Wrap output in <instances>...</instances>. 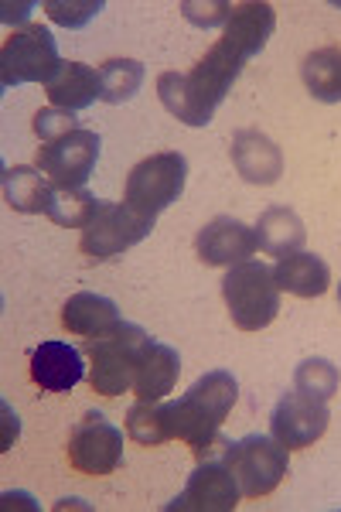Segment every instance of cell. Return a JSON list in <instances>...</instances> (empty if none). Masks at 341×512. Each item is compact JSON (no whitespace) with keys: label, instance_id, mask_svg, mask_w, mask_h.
Segmentation results:
<instances>
[{"label":"cell","instance_id":"6da1fadb","mask_svg":"<svg viewBox=\"0 0 341 512\" xmlns=\"http://www.w3.org/2000/svg\"><path fill=\"white\" fill-rule=\"evenodd\" d=\"M277 28V11L270 4H246L232 7V18L222 28V38L205 52V59L191 72H164L157 79V96L164 110L178 117L185 127H209L219 103L226 99L232 82L239 79L243 65L260 55Z\"/></svg>","mask_w":341,"mask_h":512},{"label":"cell","instance_id":"7a4b0ae2","mask_svg":"<svg viewBox=\"0 0 341 512\" xmlns=\"http://www.w3.org/2000/svg\"><path fill=\"white\" fill-rule=\"evenodd\" d=\"M236 396H239V383L232 373H226V369L205 373L181 400L164 403V407H168L171 437L174 441H185L191 454H195L198 461H205L212 444L219 441L222 420L236 407Z\"/></svg>","mask_w":341,"mask_h":512},{"label":"cell","instance_id":"3957f363","mask_svg":"<svg viewBox=\"0 0 341 512\" xmlns=\"http://www.w3.org/2000/svg\"><path fill=\"white\" fill-rule=\"evenodd\" d=\"M147 345H151V335L140 325H130V321H120L113 332L89 338L86 355L93 390L99 396H120L133 390V376H137Z\"/></svg>","mask_w":341,"mask_h":512},{"label":"cell","instance_id":"277c9868","mask_svg":"<svg viewBox=\"0 0 341 512\" xmlns=\"http://www.w3.org/2000/svg\"><path fill=\"white\" fill-rule=\"evenodd\" d=\"M222 297L239 332H263L280 315V287L273 280V270L260 260L229 267L222 280Z\"/></svg>","mask_w":341,"mask_h":512},{"label":"cell","instance_id":"5b68a950","mask_svg":"<svg viewBox=\"0 0 341 512\" xmlns=\"http://www.w3.org/2000/svg\"><path fill=\"white\" fill-rule=\"evenodd\" d=\"M222 461L236 475L246 499H260V495H270L287 478L290 451L273 434H249L243 441H229Z\"/></svg>","mask_w":341,"mask_h":512},{"label":"cell","instance_id":"8992f818","mask_svg":"<svg viewBox=\"0 0 341 512\" xmlns=\"http://www.w3.org/2000/svg\"><path fill=\"white\" fill-rule=\"evenodd\" d=\"M185 181H188L185 154H178V151L151 154V158H144L127 175V195H123V202H127L133 212H140V216L157 219L168 205H174L181 198Z\"/></svg>","mask_w":341,"mask_h":512},{"label":"cell","instance_id":"52a82bcc","mask_svg":"<svg viewBox=\"0 0 341 512\" xmlns=\"http://www.w3.org/2000/svg\"><path fill=\"white\" fill-rule=\"evenodd\" d=\"M58 45L52 31L41 24H28V28L14 31L0 48V86L11 89L21 82H48L58 72Z\"/></svg>","mask_w":341,"mask_h":512},{"label":"cell","instance_id":"ba28073f","mask_svg":"<svg viewBox=\"0 0 341 512\" xmlns=\"http://www.w3.org/2000/svg\"><path fill=\"white\" fill-rule=\"evenodd\" d=\"M154 229V219L133 212L127 202H99L93 222L82 229L79 250L89 256V260L103 263L113 260V256L127 253L130 246H137L140 239H147Z\"/></svg>","mask_w":341,"mask_h":512},{"label":"cell","instance_id":"9c48e42d","mask_svg":"<svg viewBox=\"0 0 341 512\" xmlns=\"http://www.w3.org/2000/svg\"><path fill=\"white\" fill-rule=\"evenodd\" d=\"M99 158L96 130H72V134L38 147V168L55 188H82L89 181Z\"/></svg>","mask_w":341,"mask_h":512},{"label":"cell","instance_id":"30bf717a","mask_svg":"<svg viewBox=\"0 0 341 512\" xmlns=\"http://www.w3.org/2000/svg\"><path fill=\"white\" fill-rule=\"evenodd\" d=\"M69 465L79 475H113L123 461V431L103 414H86L69 437Z\"/></svg>","mask_w":341,"mask_h":512},{"label":"cell","instance_id":"8fae6325","mask_svg":"<svg viewBox=\"0 0 341 512\" xmlns=\"http://www.w3.org/2000/svg\"><path fill=\"white\" fill-rule=\"evenodd\" d=\"M328 420H331L328 403L297 390L280 396V403L273 407L270 417V431L287 451H301L311 448L314 441H321L324 431H328Z\"/></svg>","mask_w":341,"mask_h":512},{"label":"cell","instance_id":"7c38bea8","mask_svg":"<svg viewBox=\"0 0 341 512\" xmlns=\"http://www.w3.org/2000/svg\"><path fill=\"white\" fill-rule=\"evenodd\" d=\"M243 499L236 475L226 468V461H202L191 472L185 492L168 502L171 512H232Z\"/></svg>","mask_w":341,"mask_h":512},{"label":"cell","instance_id":"4fadbf2b","mask_svg":"<svg viewBox=\"0 0 341 512\" xmlns=\"http://www.w3.org/2000/svg\"><path fill=\"white\" fill-rule=\"evenodd\" d=\"M195 250L205 267H236L260 250V239H256V229L246 226L243 219L219 216L198 233Z\"/></svg>","mask_w":341,"mask_h":512},{"label":"cell","instance_id":"5bb4252c","mask_svg":"<svg viewBox=\"0 0 341 512\" xmlns=\"http://www.w3.org/2000/svg\"><path fill=\"white\" fill-rule=\"evenodd\" d=\"M86 379L82 352L69 342H41L31 352V383L45 393H69Z\"/></svg>","mask_w":341,"mask_h":512},{"label":"cell","instance_id":"9a60e30c","mask_svg":"<svg viewBox=\"0 0 341 512\" xmlns=\"http://www.w3.org/2000/svg\"><path fill=\"white\" fill-rule=\"evenodd\" d=\"M232 164L249 185H273L284 175V151L260 130H239L232 137Z\"/></svg>","mask_w":341,"mask_h":512},{"label":"cell","instance_id":"2e32d148","mask_svg":"<svg viewBox=\"0 0 341 512\" xmlns=\"http://www.w3.org/2000/svg\"><path fill=\"white\" fill-rule=\"evenodd\" d=\"M45 89L55 110H69V113H79L86 106H93L96 99H103V79H99L93 65H82V62H62L55 76L45 82Z\"/></svg>","mask_w":341,"mask_h":512},{"label":"cell","instance_id":"e0dca14e","mask_svg":"<svg viewBox=\"0 0 341 512\" xmlns=\"http://www.w3.org/2000/svg\"><path fill=\"white\" fill-rule=\"evenodd\" d=\"M178 373H181L178 352L171 345H161L151 338V345H147L144 359L137 366V376H133V393L144 403H161L174 390V383H178Z\"/></svg>","mask_w":341,"mask_h":512},{"label":"cell","instance_id":"ac0fdd59","mask_svg":"<svg viewBox=\"0 0 341 512\" xmlns=\"http://www.w3.org/2000/svg\"><path fill=\"white\" fill-rule=\"evenodd\" d=\"M116 325H120V308L103 294L79 291V294H72L62 308V328L72 335L96 338V335L113 332Z\"/></svg>","mask_w":341,"mask_h":512},{"label":"cell","instance_id":"d6986e66","mask_svg":"<svg viewBox=\"0 0 341 512\" xmlns=\"http://www.w3.org/2000/svg\"><path fill=\"white\" fill-rule=\"evenodd\" d=\"M273 280H277L280 291H287L294 297H321L331 284V270L321 256L301 250V253H290L284 260H277Z\"/></svg>","mask_w":341,"mask_h":512},{"label":"cell","instance_id":"ffe728a7","mask_svg":"<svg viewBox=\"0 0 341 512\" xmlns=\"http://www.w3.org/2000/svg\"><path fill=\"white\" fill-rule=\"evenodd\" d=\"M256 239H260V250L270 256H290V253H301L307 229L301 216L294 209H284V205H273L266 209L260 222H256Z\"/></svg>","mask_w":341,"mask_h":512},{"label":"cell","instance_id":"44dd1931","mask_svg":"<svg viewBox=\"0 0 341 512\" xmlns=\"http://www.w3.org/2000/svg\"><path fill=\"white\" fill-rule=\"evenodd\" d=\"M4 198L14 212H24V216H38V212H48V198H52V185L41 175V168H28V164H18V168L4 171Z\"/></svg>","mask_w":341,"mask_h":512},{"label":"cell","instance_id":"7402d4cb","mask_svg":"<svg viewBox=\"0 0 341 512\" xmlns=\"http://www.w3.org/2000/svg\"><path fill=\"white\" fill-rule=\"evenodd\" d=\"M307 93L321 103H341V48H318L301 65Z\"/></svg>","mask_w":341,"mask_h":512},{"label":"cell","instance_id":"603a6c76","mask_svg":"<svg viewBox=\"0 0 341 512\" xmlns=\"http://www.w3.org/2000/svg\"><path fill=\"white\" fill-rule=\"evenodd\" d=\"M99 209V198L89 195L86 188H55L52 185V198H48V212L45 216L55 222V226L65 229H86L93 222Z\"/></svg>","mask_w":341,"mask_h":512},{"label":"cell","instance_id":"cb8c5ba5","mask_svg":"<svg viewBox=\"0 0 341 512\" xmlns=\"http://www.w3.org/2000/svg\"><path fill=\"white\" fill-rule=\"evenodd\" d=\"M127 434L133 444L140 448H157L164 441H174L171 437V424H168V407L164 403H144L127 410Z\"/></svg>","mask_w":341,"mask_h":512},{"label":"cell","instance_id":"d4e9b609","mask_svg":"<svg viewBox=\"0 0 341 512\" xmlns=\"http://www.w3.org/2000/svg\"><path fill=\"white\" fill-rule=\"evenodd\" d=\"M99 79H103L106 103H113V106L130 103V99L140 93V86H144V65L137 59H110L99 69Z\"/></svg>","mask_w":341,"mask_h":512},{"label":"cell","instance_id":"484cf974","mask_svg":"<svg viewBox=\"0 0 341 512\" xmlns=\"http://www.w3.org/2000/svg\"><path fill=\"white\" fill-rule=\"evenodd\" d=\"M338 383H341V376H338V369L331 366L328 359H304L301 366H297V373H294L297 390L314 396V400H324V403L338 393Z\"/></svg>","mask_w":341,"mask_h":512},{"label":"cell","instance_id":"4316f807","mask_svg":"<svg viewBox=\"0 0 341 512\" xmlns=\"http://www.w3.org/2000/svg\"><path fill=\"white\" fill-rule=\"evenodd\" d=\"M45 11L55 24L76 31L103 11V0H45Z\"/></svg>","mask_w":341,"mask_h":512},{"label":"cell","instance_id":"83f0119b","mask_svg":"<svg viewBox=\"0 0 341 512\" xmlns=\"http://www.w3.org/2000/svg\"><path fill=\"white\" fill-rule=\"evenodd\" d=\"M72 130H79L76 113L55 110V106H52V110H38L35 113V134H38L41 144H52V140L72 134Z\"/></svg>","mask_w":341,"mask_h":512},{"label":"cell","instance_id":"f1b7e54d","mask_svg":"<svg viewBox=\"0 0 341 512\" xmlns=\"http://www.w3.org/2000/svg\"><path fill=\"white\" fill-rule=\"evenodd\" d=\"M181 11H185V18L191 24H198V28L226 24L232 18V4H226V0H219V4H195V0H188V4H181Z\"/></svg>","mask_w":341,"mask_h":512},{"label":"cell","instance_id":"f546056e","mask_svg":"<svg viewBox=\"0 0 341 512\" xmlns=\"http://www.w3.org/2000/svg\"><path fill=\"white\" fill-rule=\"evenodd\" d=\"M18 431H21L18 414H11V407L4 403V441H0L4 448H0V451H7V448H11V441H18Z\"/></svg>","mask_w":341,"mask_h":512},{"label":"cell","instance_id":"4dcf8cb0","mask_svg":"<svg viewBox=\"0 0 341 512\" xmlns=\"http://www.w3.org/2000/svg\"><path fill=\"white\" fill-rule=\"evenodd\" d=\"M28 14H31V4H4V7H0V18H4L7 24H11V21H28Z\"/></svg>","mask_w":341,"mask_h":512},{"label":"cell","instance_id":"1f68e13d","mask_svg":"<svg viewBox=\"0 0 341 512\" xmlns=\"http://www.w3.org/2000/svg\"><path fill=\"white\" fill-rule=\"evenodd\" d=\"M338 304H341V287H338Z\"/></svg>","mask_w":341,"mask_h":512}]
</instances>
